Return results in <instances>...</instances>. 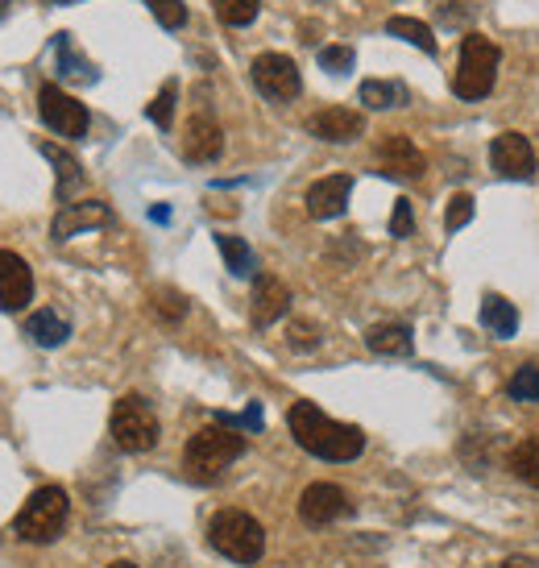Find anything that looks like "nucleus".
I'll list each match as a JSON object with an SVG mask.
<instances>
[{
    "mask_svg": "<svg viewBox=\"0 0 539 568\" xmlns=\"http://www.w3.org/2000/svg\"><path fill=\"white\" fill-rule=\"evenodd\" d=\"M112 224V207L104 200H83V204H63L59 216L50 224V237L54 241H71L75 233H88V229H109Z\"/></svg>",
    "mask_w": 539,
    "mask_h": 568,
    "instance_id": "nucleus-12",
    "label": "nucleus"
},
{
    "mask_svg": "<svg viewBox=\"0 0 539 568\" xmlns=\"http://www.w3.org/2000/svg\"><path fill=\"white\" fill-rule=\"evenodd\" d=\"M424 154L411 145V138H403V133H390V138H382L378 142V171L386 179H398V183H411L424 174Z\"/></svg>",
    "mask_w": 539,
    "mask_h": 568,
    "instance_id": "nucleus-11",
    "label": "nucleus"
},
{
    "mask_svg": "<svg viewBox=\"0 0 539 568\" xmlns=\"http://www.w3.org/2000/svg\"><path fill=\"white\" fill-rule=\"evenodd\" d=\"M241 453H245V436H237L233 427H224V424L200 427L187 440V448H183V469H187L195 481H216Z\"/></svg>",
    "mask_w": 539,
    "mask_h": 568,
    "instance_id": "nucleus-2",
    "label": "nucleus"
},
{
    "mask_svg": "<svg viewBox=\"0 0 539 568\" xmlns=\"http://www.w3.org/2000/svg\"><path fill=\"white\" fill-rule=\"evenodd\" d=\"M498 63H502V50L494 47L490 38L465 33V42H460V67L457 75H452V92L460 100H486L494 92V80H498Z\"/></svg>",
    "mask_w": 539,
    "mask_h": 568,
    "instance_id": "nucleus-4",
    "label": "nucleus"
},
{
    "mask_svg": "<svg viewBox=\"0 0 539 568\" xmlns=\"http://www.w3.org/2000/svg\"><path fill=\"white\" fill-rule=\"evenodd\" d=\"M175 100H179V83L166 80V83H162V92L150 100L145 116H150V121H154L159 129H171V121H175Z\"/></svg>",
    "mask_w": 539,
    "mask_h": 568,
    "instance_id": "nucleus-28",
    "label": "nucleus"
},
{
    "mask_svg": "<svg viewBox=\"0 0 539 568\" xmlns=\"http://www.w3.org/2000/svg\"><path fill=\"white\" fill-rule=\"evenodd\" d=\"M365 345H369V353H378V357H407L415 348V341L407 324H374V328L365 332Z\"/></svg>",
    "mask_w": 539,
    "mask_h": 568,
    "instance_id": "nucleus-19",
    "label": "nucleus"
},
{
    "mask_svg": "<svg viewBox=\"0 0 539 568\" xmlns=\"http://www.w3.org/2000/svg\"><path fill=\"white\" fill-rule=\"evenodd\" d=\"M353 63H357L353 47H324V50H319V67H324V71H333V75H345V71H353Z\"/></svg>",
    "mask_w": 539,
    "mask_h": 568,
    "instance_id": "nucleus-31",
    "label": "nucleus"
},
{
    "mask_svg": "<svg viewBox=\"0 0 539 568\" xmlns=\"http://www.w3.org/2000/svg\"><path fill=\"white\" fill-rule=\"evenodd\" d=\"M109 432H112V444H116L121 453H150V448L159 444V436H162L159 415H154V407H150L142 395L116 398L112 419H109Z\"/></svg>",
    "mask_w": 539,
    "mask_h": 568,
    "instance_id": "nucleus-6",
    "label": "nucleus"
},
{
    "mask_svg": "<svg viewBox=\"0 0 539 568\" xmlns=\"http://www.w3.org/2000/svg\"><path fill=\"white\" fill-rule=\"evenodd\" d=\"M481 324H486V332H494L498 341H510V336L519 332V312H515V303H507L502 295H486V300H481Z\"/></svg>",
    "mask_w": 539,
    "mask_h": 568,
    "instance_id": "nucleus-22",
    "label": "nucleus"
},
{
    "mask_svg": "<svg viewBox=\"0 0 539 568\" xmlns=\"http://www.w3.org/2000/svg\"><path fill=\"white\" fill-rule=\"evenodd\" d=\"M340 515H349V498H345V489L333 486V481H316V486L303 489L299 498V519L307 527H328L336 523Z\"/></svg>",
    "mask_w": 539,
    "mask_h": 568,
    "instance_id": "nucleus-10",
    "label": "nucleus"
},
{
    "mask_svg": "<svg viewBox=\"0 0 539 568\" xmlns=\"http://www.w3.org/2000/svg\"><path fill=\"white\" fill-rule=\"evenodd\" d=\"M54 71H59L63 80H71V83H95V80H100V71H95L80 50H75V42H71V33H67V30L54 33Z\"/></svg>",
    "mask_w": 539,
    "mask_h": 568,
    "instance_id": "nucleus-18",
    "label": "nucleus"
},
{
    "mask_svg": "<svg viewBox=\"0 0 539 568\" xmlns=\"http://www.w3.org/2000/svg\"><path fill=\"white\" fill-rule=\"evenodd\" d=\"M212 13L221 17L224 26L245 30V26H254L257 13H262V0H212Z\"/></svg>",
    "mask_w": 539,
    "mask_h": 568,
    "instance_id": "nucleus-25",
    "label": "nucleus"
},
{
    "mask_svg": "<svg viewBox=\"0 0 539 568\" xmlns=\"http://www.w3.org/2000/svg\"><path fill=\"white\" fill-rule=\"evenodd\" d=\"M154 307H159L162 320H183V316H187V300H183L179 291H171V286L154 291Z\"/></svg>",
    "mask_w": 539,
    "mask_h": 568,
    "instance_id": "nucleus-32",
    "label": "nucleus"
},
{
    "mask_svg": "<svg viewBox=\"0 0 539 568\" xmlns=\"http://www.w3.org/2000/svg\"><path fill=\"white\" fill-rule=\"evenodd\" d=\"M250 75H254V88L266 100H295V95L303 92V80H299V67H295V59H286V54H257L254 67H250Z\"/></svg>",
    "mask_w": 539,
    "mask_h": 568,
    "instance_id": "nucleus-7",
    "label": "nucleus"
},
{
    "mask_svg": "<svg viewBox=\"0 0 539 568\" xmlns=\"http://www.w3.org/2000/svg\"><path fill=\"white\" fill-rule=\"evenodd\" d=\"M9 4H13V0H0V21H4V13H9Z\"/></svg>",
    "mask_w": 539,
    "mask_h": 568,
    "instance_id": "nucleus-38",
    "label": "nucleus"
},
{
    "mask_svg": "<svg viewBox=\"0 0 539 568\" xmlns=\"http://www.w3.org/2000/svg\"><path fill=\"white\" fill-rule=\"evenodd\" d=\"M510 474L519 477V481H527V486L539 489V436L523 440L515 453H510Z\"/></svg>",
    "mask_w": 539,
    "mask_h": 568,
    "instance_id": "nucleus-27",
    "label": "nucleus"
},
{
    "mask_svg": "<svg viewBox=\"0 0 539 568\" xmlns=\"http://www.w3.org/2000/svg\"><path fill=\"white\" fill-rule=\"evenodd\" d=\"M207 544L221 556H228L233 565H257L266 552V531L245 510H221L207 527Z\"/></svg>",
    "mask_w": 539,
    "mask_h": 568,
    "instance_id": "nucleus-3",
    "label": "nucleus"
},
{
    "mask_svg": "<svg viewBox=\"0 0 539 568\" xmlns=\"http://www.w3.org/2000/svg\"><path fill=\"white\" fill-rule=\"evenodd\" d=\"M33 300V274L26 257L13 250H0V312H21Z\"/></svg>",
    "mask_w": 539,
    "mask_h": 568,
    "instance_id": "nucleus-13",
    "label": "nucleus"
},
{
    "mask_svg": "<svg viewBox=\"0 0 539 568\" xmlns=\"http://www.w3.org/2000/svg\"><path fill=\"white\" fill-rule=\"evenodd\" d=\"M145 9L154 13L162 30H183L187 26V4L183 0H145Z\"/></svg>",
    "mask_w": 539,
    "mask_h": 568,
    "instance_id": "nucleus-29",
    "label": "nucleus"
},
{
    "mask_svg": "<svg viewBox=\"0 0 539 568\" xmlns=\"http://www.w3.org/2000/svg\"><path fill=\"white\" fill-rule=\"evenodd\" d=\"M469 221H474V195H452V204H448V212H445V229L457 233V229H465Z\"/></svg>",
    "mask_w": 539,
    "mask_h": 568,
    "instance_id": "nucleus-33",
    "label": "nucleus"
},
{
    "mask_svg": "<svg viewBox=\"0 0 539 568\" xmlns=\"http://www.w3.org/2000/svg\"><path fill=\"white\" fill-rule=\"evenodd\" d=\"M67 515H71V503L59 486H42L30 494V503L21 506L17 515V539L26 544H50V539L63 536Z\"/></svg>",
    "mask_w": 539,
    "mask_h": 568,
    "instance_id": "nucleus-5",
    "label": "nucleus"
},
{
    "mask_svg": "<svg viewBox=\"0 0 539 568\" xmlns=\"http://www.w3.org/2000/svg\"><path fill=\"white\" fill-rule=\"evenodd\" d=\"M150 216H154V221H159V224H166V221H171V207L159 204V207H154V212H150Z\"/></svg>",
    "mask_w": 539,
    "mask_h": 568,
    "instance_id": "nucleus-36",
    "label": "nucleus"
},
{
    "mask_svg": "<svg viewBox=\"0 0 539 568\" xmlns=\"http://www.w3.org/2000/svg\"><path fill=\"white\" fill-rule=\"evenodd\" d=\"M38 112H42L47 129H54L59 138H83L88 125H92V116H88V109H83L80 100L67 95L63 88H54V83H47L38 92Z\"/></svg>",
    "mask_w": 539,
    "mask_h": 568,
    "instance_id": "nucleus-8",
    "label": "nucleus"
},
{
    "mask_svg": "<svg viewBox=\"0 0 539 568\" xmlns=\"http://www.w3.org/2000/svg\"><path fill=\"white\" fill-rule=\"evenodd\" d=\"M50 4H75V0H50Z\"/></svg>",
    "mask_w": 539,
    "mask_h": 568,
    "instance_id": "nucleus-40",
    "label": "nucleus"
},
{
    "mask_svg": "<svg viewBox=\"0 0 539 568\" xmlns=\"http://www.w3.org/2000/svg\"><path fill=\"white\" fill-rule=\"evenodd\" d=\"M254 307H250V320H254L257 328H270L278 316H286V303H291V291H286L274 274H257L254 283Z\"/></svg>",
    "mask_w": 539,
    "mask_h": 568,
    "instance_id": "nucleus-16",
    "label": "nucleus"
},
{
    "mask_svg": "<svg viewBox=\"0 0 539 568\" xmlns=\"http://www.w3.org/2000/svg\"><path fill=\"white\" fill-rule=\"evenodd\" d=\"M38 150H42V154H47L50 162H54V171H59V187H54V195H59V200H71V195H75V191L83 187V166H80V159H75V154H67L63 145H50V142H42L38 145Z\"/></svg>",
    "mask_w": 539,
    "mask_h": 568,
    "instance_id": "nucleus-20",
    "label": "nucleus"
},
{
    "mask_svg": "<svg viewBox=\"0 0 539 568\" xmlns=\"http://www.w3.org/2000/svg\"><path fill=\"white\" fill-rule=\"evenodd\" d=\"M415 233V207L411 200H395V216H390V237H411Z\"/></svg>",
    "mask_w": 539,
    "mask_h": 568,
    "instance_id": "nucleus-34",
    "label": "nucleus"
},
{
    "mask_svg": "<svg viewBox=\"0 0 539 568\" xmlns=\"http://www.w3.org/2000/svg\"><path fill=\"white\" fill-rule=\"evenodd\" d=\"M286 424H291V436H295V444H299L303 453H312L319 460H336L340 465V460H353L365 453L362 427L336 424L316 403H295L291 415H286Z\"/></svg>",
    "mask_w": 539,
    "mask_h": 568,
    "instance_id": "nucleus-1",
    "label": "nucleus"
},
{
    "mask_svg": "<svg viewBox=\"0 0 539 568\" xmlns=\"http://www.w3.org/2000/svg\"><path fill=\"white\" fill-rule=\"evenodd\" d=\"M109 568H138V565H129V560H116V565H109Z\"/></svg>",
    "mask_w": 539,
    "mask_h": 568,
    "instance_id": "nucleus-39",
    "label": "nucleus"
},
{
    "mask_svg": "<svg viewBox=\"0 0 539 568\" xmlns=\"http://www.w3.org/2000/svg\"><path fill=\"white\" fill-rule=\"evenodd\" d=\"M490 162L502 179H536V150L523 133H498L490 145Z\"/></svg>",
    "mask_w": 539,
    "mask_h": 568,
    "instance_id": "nucleus-9",
    "label": "nucleus"
},
{
    "mask_svg": "<svg viewBox=\"0 0 539 568\" xmlns=\"http://www.w3.org/2000/svg\"><path fill=\"white\" fill-rule=\"evenodd\" d=\"M362 104L365 109H398V104H407V88L403 83H386V80H365L362 83Z\"/></svg>",
    "mask_w": 539,
    "mask_h": 568,
    "instance_id": "nucleus-24",
    "label": "nucleus"
},
{
    "mask_svg": "<svg viewBox=\"0 0 539 568\" xmlns=\"http://www.w3.org/2000/svg\"><path fill=\"white\" fill-rule=\"evenodd\" d=\"M386 33H395V38H403V42H411V47H419L424 54H436V38H431L428 26L415 21V17H390V21H386Z\"/></svg>",
    "mask_w": 539,
    "mask_h": 568,
    "instance_id": "nucleus-26",
    "label": "nucleus"
},
{
    "mask_svg": "<svg viewBox=\"0 0 539 568\" xmlns=\"http://www.w3.org/2000/svg\"><path fill=\"white\" fill-rule=\"evenodd\" d=\"M353 195V179L349 174H328V179H319L307 187V212L316 216V221H336L345 204H349Z\"/></svg>",
    "mask_w": 539,
    "mask_h": 568,
    "instance_id": "nucleus-15",
    "label": "nucleus"
},
{
    "mask_svg": "<svg viewBox=\"0 0 539 568\" xmlns=\"http://www.w3.org/2000/svg\"><path fill=\"white\" fill-rule=\"evenodd\" d=\"M502 568H536V560H519V556H510V560Z\"/></svg>",
    "mask_w": 539,
    "mask_h": 568,
    "instance_id": "nucleus-37",
    "label": "nucleus"
},
{
    "mask_svg": "<svg viewBox=\"0 0 539 568\" xmlns=\"http://www.w3.org/2000/svg\"><path fill=\"white\" fill-rule=\"evenodd\" d=\"M307 133L312 138H319V142H357L365 133V116L353 109H319L312 121H307Z\"/></svg>",
    "mask_w": 539,
    "mask_h": 568,
    "instance_id": "nucleus-14",
    "label": "nucleus"
},
{
    "mask_svg": "<svg viewBox=\"0 0 539 568\" xmlns=\"http://www.w3.org/2000/svg\"><path fill=\"white\" fill-rule=\"evenodd\" d=\"M224 150V133L216 121L207 116H191L187 121V138H183V159L187 162H216Z\"/></svg>",
    "mask_w": 539,
    "mask_h": 568,
    "instance_id": "nucleus-17",
    "label": "nucleus"
},
{
    "mask_svg": "<svg viewBox=\"0 0 539 568\" xmlns=\"http://www.w3.org/2000/svg\"><path fill=\"white\" fill-rule=\"evenodd\" d=\"M216 250H221L228 274H237V278H250V274H254V250H250L241 237H233V233H221V237H216Z\"/></svg>",
    "mask_w": 539,
    "mask_h": 568,
    "instance_id": "nucleus-23",
    "label": "nucleus"
},
{
    "mask_svg": "<svg viewBox=\"0 0 539 568\" xmlns=\"http://www.w3.org/2000/svg\"><path fill=\"white\" fill-rule=\"evenodd\" d=\"M26 336H30L33 345H42V348H59L67 345V336H71V324H67L59 312H33L30 320H26Z\"/></svg>",
    "mask_w": 539,
    "mask_h": 568,
    "instance_id": "nucleus-21",
    "label": "nucleus"
},
{
    "mask_svg": "<svg viewBox=\"0 0 539 568\" xmlns=\"http://www.w3.org/2000/svg\"><path fill=\"white\" fill-rule=\"evenodd\" d=\"M316 341H319L316 328H307V324H295V328H291V345L295 348H312Z\"/></svg>",
    "mask_w": 539,
    "mask_h": 568,
    "instance_id": "nucleus-35",
    "label": "nucleus"
},
{
    "mask_svg": "<svg viewBox=\"0 0 539 568\" xmlns=\"http://www.w3.org/2000/svg\"><path fill=\"white\" fill-rule=\"evenodd\" d=\"M510 398L536 403L539 398V365H519V374L510 378Z\"/></svg>",
    "mask_w": 539,
    "mask_h": 568,
    "instance_id": "nucleus-30",
    "label": "nucleus"
}]
</instances>
